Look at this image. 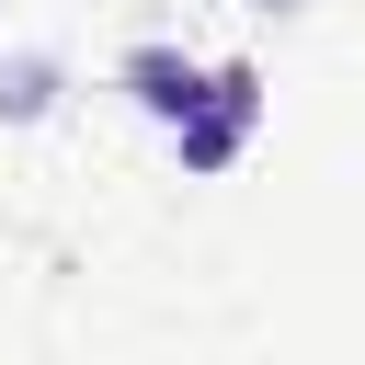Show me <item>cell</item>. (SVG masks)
<instances>
[{
    "label": "cell",
    "mask_w": 365,
    "mask_h": 365,
    "mask_svg": "<svg viewBox=\"0 0 365 365\" xmlns=\"http://www.w3.org/2000/svg\"><path fill=\"white\" fill-rule=\"evenodd\" d=\"M262 114H274V91H262V68L251 57H217V80H205V103L171 125V160L194 171V182H217V171H240V148L262 137Z\"/></svg>",
    "instance_id": "1"
},
{
    "label": "cell",
    "mask_w": 365,
    "mask_h": 365,
    "mask_svg": "<svg viewBox=\"0 0 365 365\" xmlns=\"http://www.w3.org/2000/svg\"><path fill=\"white\" fill-rule=\"evenodd\" d=\"M205 80H217V57L171 46V34H148V46H125V57H114V91H125V103H137V114H148L160 137H171V125H182V114L205 103Z\"/></svg>",
    "instance_id": "2"
},
{
    "label": "cell",
    "mask_w": 365,
    "mask_h": 365,
    "mask_svg": "<svg viewBox=\"0 0 365 365\" xmlns=\"http://www.w3.org/2000/svg\"><path fill=\"white\" fill-rule=\"evenodd\" d=\"M68 103V57L57 46H0V125H46Z\"/></svg>",
    "instance_id": "3"
},
{
    "label": "cell",
    "mask_w": 365,
    "mask_h": 365,
    "mask_svg": "<svg viewBox=\"0 0 365 365\" xmlns=\"http://www.w3.org/2000/svg\"><path fill=\"white\" fill-rule=\"evenodd\" d=\"M251 11H274V23H297V11H308V0H251Z\"/></svg>",
    "instance_id": "4"
}]
</instances>
